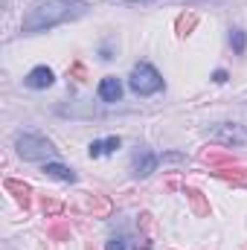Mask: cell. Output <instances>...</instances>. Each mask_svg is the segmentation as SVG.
Instances as JSON below:
<instances>
[{"instance_id": "14", "label": "cell", "mask_w": 247, "mask_h": 250, "mask_svg": "<svg viewBox=\"0 0 247 250\" xmlns=\"http://www.w3.org/2000/svg\"><path fill=\"white\" fill-rule=\"evenodd\" d=\"M204 160L212 163L215 169H221V163H233V154L227 148H209V151H204Z\"/></svg>"}, {"instance_id": "3", "label": "cell", "mask_w": 247, "mask_h": 250, "mask_svg": "<svg viewBox=\"0 0 247 250\" xmlns=\"http://www.w3.org/2000/svg\"><path fill=\"white\" fill-rule=\"evenodd\" d=\"M128 87L134 96H154L163 90V76L157 73V67L148 62H140L134 64L131 76H128Z\"/></svg>"}, {"instance_id": "15", "label": "cell", "mask_w": 247, "mask_h": 250, "mask_svg": "<svg viewBox=\"0 0 247 250\" xmlns=\"http://www.w3.org/2000/svg\"><path fill=\"white\" fill-rule=\"evenodd\" d=\"M195 23H198V18H195V15H181V18H178V35H181V38L189 35V29H192Z\"/></svg>"}, {"instance_id": "6", "label": "cell", "mask_w": 247, "mask_h": 250, "mask_svg": "<svg viewBox=\"0 0 247 250\" xmlns=\"http://www.w3.org/2000/svg\"><path fill=\"white\" fill-rule=\"evenodd\" d=\"M53 82H56V76H53V70H50L47 64L32 67V70L26 73V79H23V84H26L29 90H47Z\"/></svg>"}, {"instance_id": "19", "label": "cell", "mask_w": 247, "mask_h": 250, "mask_svg": "<svg viewBox=\"0 0 247 250\" xmlns=\"http://www.w3.org/2000/svg\"><path fill=\"white\" fill-rule=\"evenodd\" d=\"M125 3H151V0H125Z\"/></svg>"}, {"instance_id": "5", "label": "cell", "mask_w": 247, "mask_h": 250, "mask_svg": "<svg viewBox=\"0 0 247 250\" xmlns=\"http://www.w3.org/2000/svg\"><path fill=\"white\" fill-rule=\"evenodd\" d=\"M157 163H160V157L154 151H137L134 160H131V175L134 178H148L151 172H157Z\"/></svg>"}, {"instance_id": "18", "label": "cell", "mask_w": 247, "mask_h": 250, "mask_svg": "<svg viewBox=\"0 0 247 250\" xmlns=\"http://www.w3.org/2000/svg\"><path fill=\"white\" fill-rule=\"evenodd\" d=\"M212 82H215V84H224V82H227V70H215V73H212Z\"/></svg>"}, {"instance_id": "1", "label": "cell", "mask_w": 247, "mask_h": 250, "mask_svg": "<svg viewBox=\"0 0 247 250\" xmlns=\"http://www.w3.org/2000/svg\"><path fill=\"white\" fill-rule=\"evenodd\" d=\"M90 12L87 0H38L29 6V12L21 21V32L23 35H38L47 32L53 26H62L70 21H79Z\"/></svg>"}, {"instance_id": "7", "label": "cell", "mask_w": 247, "mask_h": 250, "mask_svg": "<svg viewBox=\"0 0 247 250\" xmlns=\"http://www.w3.org/2000/svg\"><path fill=\"white\" fill-rule=\"evenodd\" d=\"M96 93H99V99H102L105 105H114V102L123 99V82H120L117 76H105V79L99 82Z\"/></svg>"}, {"instance_id": "8", "label": "cell", "mask_w": 247, "mask_h": 250, "mask_svg": "<svg viewBox=\"0 0 247 250\" xmlns=\"http://www.w3.org/2000/svg\"><path fill=\"white\" fill-rule=\"evenodd\" d=\"M44 172H47L50 178H59V181H64V184H76V172H73L70 166H64V163L47 160V163H44Z\"/></svg>"}, {"instance_id": "16", "label": "cell", "mask_w": 247, "mask_h": 250, "mask_svg": "<svg viewBox=\"0 0 247 250\" xmlns=\"http://www.w3.org/2000/svg\"><path fill=\"white\" fill-rule=\"evenodd\" d=\"M105 250H128V239L125 236H114V239H108Z\"/></svg>"}, {"instance_id": "9", "label": "cell", "mask_w": 247, "mask_h": 250, "mask_svg": "<svg viewBox=\"0 0 247 250\" xmlns=\"http://www.w3.org/2000/svg\"><path fill=\"white\" fill-rule=\"evenodd\" d=\"M215 175L218 178H224L227 184H233V187H247V169H242V166H227V169H215Z\"/></svg>"}, {"instance_id": "4", "label": "cell", "mask_w": 247, "mask_h": 250, "mask_svg": "<svg viewBox=\"0 0 247 250\" xmlns=\"http://www.w3.org/2000/svg\"><path fill=\"white\" fill-rule=\"evenodd\" d=\"M209 140L221 143L224 148H239L247 146V128L239 123H215L209 128Z\"/></svg>"}, {"instance_id": "13", "label": "cell", "mask_w": 247, "mask_h": 250, "mask_svg": "<svg viewBox=\"0 0 247 250\" xmlns=\"http://www.w3.org/2000/svg\"><path fill=\"white\" fill-rule=\"evenodd\" d=\"M230 47H233L236 56H245L247 53V32L242 26H233V29H230Z\"/></svg>"}, {"instance_id": "11", "label": "cell", "mask_w": 247, "mask_h": 250, "mask_svg": "<svg viewBox=\"0 0 247 250\" xmlns=\"http://www.w3.org/2000/svg\"><path fill=\"white\" fill-rule=\"evenodd\" d=\"M6 189H9V192H15V198H18L23 207H29V204H32V189L26 187V184H21V181H12V178H9V181H6Z\"/></svg>"}, {"instance_id": "12", "label": "cell", "mask_w": 247, "mask_h": 250, "mask_svg": "<svg viewBox=\"0 0 247 250\" xmlns=\"http://www.w3.org/2000/svg\"><path fill=\"white\" fill-rule=\"evenodd\" d=\"M184 195H186V198H189V204H192V209H195L198 215H209V204L204 201V195H201L198 189L186 187V189H184Z\"/></svg>"}, {"instance_id": "2", "label": "cell", "mask_w": 247, "mask_h": 250, "mask_svg": "<svg viewBox=\"0 0 247 250\" xmlns=\"http://www.w3.org/2000/svg\"><path fill=\"white\" fill-rule=\"evenodd\" d=\"M15 151L23 157V160H50V157H56V143L53 140H47L44 134H35V131H23V134H18L15 137Z\"/></svg>"}, {"instance_id": "17", "label": "cell", "mask_w": 247, "mask_h": 250, "mask_svg": "<svg viewBox=\"0 0 247 250\" xmlns=\"http://www.w3.org/2000/svg\"><path fill=\"white\" fill-rule=\"evenodd\" d=\"M67 79H76V82H82V79H84V67H82V64H73V67L67 70Z\"/></svg>"}, {"instance_id": "10", "label": "cell", "mask_w": 247, "mask_h": 250, "mask_svg": "<svg viewBox=\"0 0 247 250\" xmlns=\"http://www.w3.org/2000/svg\"><path fill=\"white\" fill-rule=\"evenodd\" d=\"M114 148H120V137H108V140H93L87 154L90 157H102V154H111Z\"/></svg>"}]
</instances>
